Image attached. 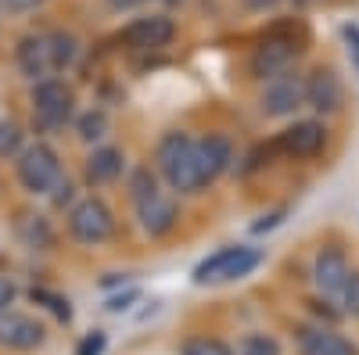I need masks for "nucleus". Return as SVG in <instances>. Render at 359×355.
Here are the masks:
<instances>
[{"instance_id":"obj_1","label":"nucleus","mask_w":359,"mask_h":355,"mask_svg":"<svg viewBox=\"0 0 359 355\" xmlns=\"http://www.w3.org/2000/svg\"><path fill=\"white\" fill-rule=\"evenodd\" d=\"M155 162H158L162 180L176 194H201L208 187V176L201 165V144H198V137H191L184 130H172L158 140Z\"/></svg>"},{"instance_id":"obj_2","label":"nucleus","mask_w":359,"mask_h":355,"mask_svg":"<svg viewBox=\"0 0 359 355\" xmlns=\"http://www.w3.org/2000/svg\"><path fill=\"white\" fill-rule=\"evenodd\" d=\"M130 197H133V209H137V223H140V230L151 237V241H162V237H169L176 230L180 209H176V201L158 187L151 169H133Z\"/></svg>"},{"instance_id":"obj_3","label":"nucleus","mask_w":359,"mask_h":355,"mask_svg":"<svg viewBox=\"0 0 359 355\" xmlns=\"http://www.w3.org/2000/svg\"><path fill=\"white\" fill-rule=\"evenodd\" d=\"M262 258L266 255L252 244H226L194 265V284L198 287H223L233 280H245L262 265Z\"/></svg>"},{"instance_id":"obj_4","label":"nucleus","mask_w":359,"mask_h":355,"mask_svg":"<svg viewBox=\"0 0 359 355\" xmlns=\"http://www.w3.org/2000/svg\"><path fill=\"white\" fill-rule=\"evenodd\" d=\"M15 176H18V183H22L29 194L47 197L57 183L65 180L62 155H57L50 144L36 140V144L22 147V155H18V162H15Z\"/></svg>"},{"instance_id":"obj_5","label":"nucleus","mask_w":359,"mask_h":355,"mask_svg":"<svg viewBox=\"0 0 359 355\" xmlns=\"http://www.w3.org/2000/svg\"><path fill=\"white\" fill-rule=\"evenodd\" d=\"M76 111V94L65 79L47 76L33 83V123L36 130H62Z\"/></svg>"},{"instance_id":"obj_6","label":"nucleus","mask_w":359,"mask_h":355,"mask_svg":"<svg viewBox=\"0 0 359 355\" xmlns=\"http://www.w3.org/2000/svg\"><path fill=\"white\" fill-rule=\"evenodd\" d=\"M69 233L76 237L79 244H104L108 237L115 233V212L108 209V201L90 194L79 197L69 209Z\"/></svg>"},{"instance_id":"obj_7","label":"nucleus","mask_w":359,"mask_h":355,"mask_svg":"<svg viewBox=\"0 0 359 355\" xmlns=\"http://www.w3.org/2000/svg\"><path fill=\"white\" fill-rule=\"evenodd\" d=\"M298 54H302V47H298L294 36H287V33H269V36H262L259 47L252 50L248 69H252L255 79L266 83V79H277V76L291 72L294 62H298Z\"/></svg>"},{"instance_id":"obj_8","label":"nucleus","mask_w":359,"mask_h":355,"mask_svg":"<svg viewBox=\"0 0 359 355\" xmlns=\"http://www.w3.org/2000/svg\"><path fill=\"white\" fill-rule=\"evenodd\" d=\"M259 108L269 118H287L298 108H306V76L284 72L277 79H266V90L259 97Z\"/></svg>"},{"instance_id":"obj_9","label":"nucleus","mask_w":359,"mask_h":355,"mask_svg":"<svg viewBox=\"0 0 359 355\" xmlns=\"http://www.w3.org/2000/svg\"><path fill=\"white\" fill-rule=\"evenodd\" d=\"M172 36H176V22L169 15H144L118 33V43L126 50H162L172 43Z\"/></svg>"},{"instance_id":"obj_10","label":"nucleus","mask_w":359,"mask_h":355,"mask_svg":"<svg viewBox=\"0 0 359 355\" xmlns=\"http://www.w3.org/2000/svg\"><path fill=\"white\" fill-rule=\"evenodd\" d=\"M43 341H47V327L36 316L18 312V309L0 312V348H8V351H36V348H43Z\"/></svg>"},{"instance_id":"obj_11","label":"nucleus","mask_w":359,"mask_h":355,"mask_svg":"<svg viewBox=\"0 0 359 355\" xmlns=\"http://www.w3.org/2000/svg\"><path fill=\"white\" fill-rule=\"evenodd\" d=\"M15 65L25 79H47L57 72V57H54V40L50 33H29L15 47Z\"/></svg>"},{"instance_id":"obj_12","label":"nucleus","mask_w":359,"mask_h":355,"mask_svg":"<svg viewBox=\"0 0 359 355\" xmlns=\"http://www.w3.org/2000/svg\"><path fill=\"white\" fill-rule=\"evenodd\" d=\"M327 144V130L316 118H302V123L287 126L280 137H277V147L287 155V158H316Z\"/></svg>"},{"instance_id":"obj_13","label":"nucleus","mask_w":359,"mask_h":355,"mask_svg":"<svg viewBox=\"0 0 359 355\" xmlns=\"http://www.w3.org/2000/svg\"><path fill=\"white\" fill-rule=\"evenodd\" d=\"M341 97H345L341 79L331 69H316L306 76V108H313L320 115H331L341 108Z\"/></svg>"},{"instance_id":"obj_14","label":"nucleus","mask_w":359,"mask_h":355,"mask_svg":"<svg viewBox=\"0 0 359 355\" xmlns=\"http://www.w3.org/2000/svg\"><path fill=\"white\" fill-rule=\"evenodd\" d=\"M348 277H352V265H348V258H345L341 248H323L313 258V284L323 294H338Z\"/></svg>"},{"instance_id":"obj_15","label":"nucleus","mask_w":359,"mask_h":355,"mask_svg":"<svg viewBox=\"0 0 359 355\" xmlns=\"http://www.w3.org/2000/svg\"><path fill=\"white\" fill-rule=\"evenodd\" d=\"M298 355H359V348L331 327L298 330Z\"/></svg>"},{"instance_id":"obj_16","label":"nucleus","mask_w":359,"mask_h":355,"mask_svg":"<svg viewBox=\"0 0 359 355\" xmlns=\"http://www.w3.org/2000/svg\"><path fill=\"white\" fill-rule=\"evenodd\" d=\"M123 169H126V158L118 147H94L83 165V176L90 187H104V183H115L123 176Z\"/></svg>"},{"instance_id":"obj_17","label":"nucleus","mask_w":359,"mask_h":355,"mask_svg":"<svg viewBox=\"0 0 359 355\" xmlns=\"http://www.w3.org/2000/svg\"><path fill=\"white\" fill-rule=\"evenodd\" d=\"M198 144H201V165H205L208 183H216L233 162V147L226 137H198Z\"/></svg>"},{"instance_id":"obj_18","label":"nucleus","mask_w":359,"mask_h":355,"mask_svg":"<svg viewBox=\"0 0 359 355\" xmlns=\"http://www.w3.org/2000/svg\"><path fill=\"white\" fill-rule=\"evenodd\" d=\"M15 233H18V241L25 248H33V251H50L54 248V230L43 216H33V212H18L15 219Z\"/></svg>"},{"instance_id":"obj_19","label":"nucleus","mask_w":359,"mask_h":355,"mask_svg":"<svg viewBox=\"0 0 359 355\" xmlns=\"http://www.w3.org/2000/svg\"><path fill=\"white\" fill-rule=\"evenodd\" d=\"M108 130H111V123H108V111L104 108H90V111H83L76 118V133H79L83 144H101L108 137Z\"/></svg>"},{"instance_id":"obj_20","label":"nucleus","mask_w":359,"mask_h":355,"mask_svg":"<svg viewBox=\"0 0 359 355\" xmlns=\"http://www.w3.org/2000/svg\"><path fill=\"white\" fill-rule=\"evenodd\" d=\"M25 147V133L15 118H0V158H18Z\"/></svg>"},{"instance_id":"obj_21","label":"nucleus","mask_w":359,"mask_h":355,"mask_svg":"<svg viewBox=\"0 0 359 355\" xmlns=\"http://www.w3.org/2000/svg\"><path fill=\"white\" fill-rule=\"evenodd\" d=\"M54 40V57H57V72H65L76 65V57H79V40L72 33H62V29H54L50 33Z\"/></svg>"},{"instance_id":"obj_22","label":"nucleus","mask_w":359,"mask_h":355,"mask_svg":"<svg viewBox=\"0 0 359 355\" xmlns=\"http://www.w3.org/2000/svg\"><path fill=\"white\" fill-rule=\"evenodd\" d=\"M237 355H280V341L269 334H248L237 348Z\"/></svg>"},{"instance_id":"obj_23","label":"nucleus","mask_w":359,"mask_h":355,"mask_svg":"<svg viewBox=\"0 0 359 355\" xmlns=\"http://www.w3.org/2000/svg\"><path fill=\"white\" fill-rule=\"evenodd\" d=\"M180 355H233V351L219 337H191V341H184Z\"/></svg>"},{"instance_id":"obj_24","label":"nucleus","mask_w":359,"mask_h":355,"mask_svg":"<svg viewBox=\"0 0 359 355\" xmlns=\"http://www.w3.org/2000/svg\"><path fill=\"white\" fill-rule=\"evenodd\" d=\"M33 302H43L57 319H72V309H69V298H62V294H50V291H43V287H33Z\"/></svg>"},{"instance_id":"obj_25","label":"nucleus","mask_w":359,"mask_h":355,"mask_svg":"<svg viewBox=\"0 0 359 355\" xmlns=\"http://www.w3.org/2000/svg\"><path fill=\"white\" fill-rule=\"evenodd\" d=\"M338 298H341V312L345 316H359V273L352 270V277L345 280V287L338 291Z\"/></svg>"},{"instance_id":"obj_26","label":"nucleus","mask_w":359,"mask_h":355,"mask_svg":"<svg viewBox=\"0 0 359 355\" xmlns=\"http://www.w3.org/2000/svg\"><path fill=\"white\" fill-rule=\"evenodd\" d=\"M341 40H345V50H348L352 69L359 72V25H355V22H345V25H341Z\"/></svg>"},{"instance_id":"obj_27","label":"nucleus","mask_w":359,"mask_h":355,"mask_svg":"<svg viewBox=\"0 0 359 355\" xmlns=\"http://www.w3.org/2000/svg\"><path fill=\"white\" fill-rule=\"evenodd\" d=\"M104 348H108V337H104V330H94V334H86V337L79 341L76 355H104Z\"/></svg>"},{"instance_id":"obj_28","label":"nucleus","mask_w":359,"mask_h":355,"mask_svg":"<svg viewBox=\"0 0 359 355\" xmlns=\"http://www.w3.org/2000/svg\"><path fill=\"white\" fill-rule=\"evenodd\" d=\"M15 302H18V287H15V280L0 277V312L15 309Z\"/></svg>"},{"instance_id":"obj_29","label":"nucleus","mask_w":359,"mask_h":355,"mask_svg":"<svg viewBox=\"0 0 359 355\" xmlns=\"http://www.w3.org/2000/svg\"><path fill=\"white\" fill-rule=\"evenodd\" d=\"M0 8H4L8 15H29V11L43 8V0H0Z\"/></svg>"},{"instance_id":"obj_30","label":"nucleus","mask_w":359,"mask_h":355,"mask_svg":"<svg viewBox=\"0 0 359 355\" xmlns=\"http://www.w3.org/2000/svg\"><path fill=\"white\" fill-rule=\"evenodd\" d=\"M144 0H108V8L111 11H133V8H140Z\"/></svg>"},{"instance_id":"obj_31","label":"nucleus","mask_w":359,"mask_h":355,"mask_svg":"<svg viewBox=\"0 0 359 355\" xmlns=\"http://www.w3.org/2000/svg\"><path fill=\"white\" fill-rule=\"evenodd\" d=\"M133 298H137V291H130V294H126V302H133ZM108 309H111V312H118V309H126V305H123V298H111V302H108Z\"/></svg>"},{"instance_id":"obj_32","label":"nucleus","mask_w":359,"mask_h":355,"mask_svg":"<svg viewBox=\"0 0 359 355\" xmlns=\"http://www.w3.org/2000/svg\"><path fill=\"white\" fill-rule=\"evenodd\" d=\"M0 15H4V8H0Z\"/></svg>"}]
</instances>
